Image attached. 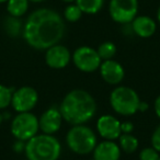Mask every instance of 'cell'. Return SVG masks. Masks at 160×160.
Listing matches in <instances>:
<instances>
[{
	"mask_svg": "<svg viewBox=\"0 0 160 160\" xmlns=\"http://www.w3.org/2000/svg\"><path fill=\"white\" fill-rule=\"evenodd\" d=\"M3 29L10 38H18L23 31V24L20 18L8 16L3 21Z\"/></svg>",
	"mask_w": 160,
	"mask_h": 160,
	"instance_id": "16",
	"label": "cell"
},
{
	"mask_svg": "<svg viewBox=\"0 0 160 160\" xmlns=\"http://www.w3.org/2000/svg\"><path fill=\"white\" fill-rule=\"evenodd\" d=\"M133 33L142 38H148L152 36L157 29L155 20L148 16L136 17L131 23Z\"/></svg>",
	"mask_w": 160,
	"mask_h": 160,
	"instance_id": "15",
	"label": "cell"
},
{
	"mask_svg": "<svg viewBox=\"0 0 160 160\" xmlns=\"http://www.w3.org/2000/svg\"><path fill=\"white\" fill-rule=\"evenodd\" d=\"M65 21L57 11L40 8L31 12L23 24L22 36L32 48L45 51L59 44L65 35Z\"/></svg>",
	"mask_w": 160,
	"mask_h": 160,
	"instance_id": "1",
	"label": "cell"
},
{
	"mask_svg": "<svg viewBox=\"0 0 160 160\" xmlns=\"http://www.w3.org/2000/svg\"><path fill=\"white\" fill-rule=\"evenodd\" d=\"M62 1H64V2H67V3H71V2H73V1H76V0H62Z\"/></svg>",
	"mask_w": 160,
	"mask_h": 160,
	"instance_id": "30",
	"label": "cell"
},
{
	"mask_svg": "<svg viewBox=\"0 0 160 160\" xmlns=\"http://www.w3.org/2000/svg\"><path fill=\"white\" fill-rule=\"evenodd\" d=\"M93 152V160H120L121 148L114 140H103L97 144Z\"/></svg>",
	"mask_w": 160,
	"mask_h": 160,
	"instance_id": "14",
	"label": "cell"
},
{
	"mask_svg": "<svg viewBox=\"0 0 160 160\" xmlns=\"http://www.w3.org/2000/svg\"><path fill=\"white\" fill-rule=\"evenodd\" d=\"M71 54L66 46L56 44L46 49L45 62L47 66L53 69H62L70 62Z\"/></svg>",
	"mask_w": 160,
	"mask_h": 160,
	"instance_id": "10",
	"label": "cell"
},
{
	"mask_svg": "<svg viewBox=\"0 0 160 160\" xmlns=\"http://www.w3.org/2000/svg\"><path fill=\"white\" fill-rule=\"evenodd\" d=\"M29 10V0H8L7 11L9 16L21 18Z\"/></svg>",
	"mask_w": 160,
	"mask_h": 160,
	"instance_id": "17",
	"label": "cell"
},
{
	"mask_svg": "<svg viewBox=\"0 0 160 160\" xmlns=\"http://www.w3.org/2000/svg\"><path fill=\"white\" fill-rule=\"evenodd\" d=\"M68 148L77 155L92 152L98 144V138L93 131L87 125H73L66 135Z\"/></svg>",
	"mask_w": 160,
	"mask_h": 160,
	"instance_id": "4",
	"label": "cell"
},
{
	"mask_svg": "<svg viewBox=\"0 0 160 160\" xmlns=\"http://www.w3.org/2000/svg\"><path fill=\"white\" fill-rule=\"evenodd\" d=\"M72 62L75 66L82 72H93L100 68L102 59L97 49L90 46H80L73 52Z\"/></svg>",
	"mask_w": 160,
	"mask_h": 160,
	"instance_id": "8",
	"label": "cell"
},
{
	"mask_svg": "<svg viewBox=\"0 0 160 160\" xmlns=\"http://www.w3.org/2000/svg\"><path fill=\"white\" fill-rule=\"evenodd\" d=\"M40 124L38 118L31 112L18 113L13 118L10 126L11 134L17 140L28 142L38 135Z\"/></svg>",
	"mask_w": 160,
	"mask_h": 160,
	"instance_id": "6",
	"label": "cell"
},
{
	"mask_svg": "<svg viewBox=\"0 0 160 160\" xmlns=\"http://www.w3.org/2000/svg\"><path fill=\"white\" fill-rule=\"evenodd\" d=\"M38 102V93L34 88L29 86H23L14 90L12 94L11 105L18 113L30 112L35 108Z\"/></svg>",
	"mask_w": 160,
	"mask_h": 160,
	"instance_id": "9",
	"label": "cell"
},
{
	"mask_svg": "<svg viewBox=\"0 0 160 160\" xmlns=\"http://www.w3.org/2000/svg\"><path fill=\"white\" fill-rule=\"evenodd\" d=\"M81 17H82V12L76 3L67 6L64 11V18L68 22H77L81 19Z\"/></svg>",
	"mask_w": 160,
	"mask_h": 160,
	"instance_id": "21",
	"label": "cell"
},
{
	"mask_svg": "<svg viewBox=\"0 0 160 160\" xmlns=\"http://www.w3.org/2000/svg\"><path fill=\"white\" fill-rule=\"evenodd\" d=\"M157 19H158V22L160 24V7L158 8V11H157Z\"/></svg>",
	"mask_w": 160,
	"mask_h": 160,
	"instance_id": "29",
	"label": "cell"
},
{
	"mask_svg": "<svg viewBox=\"0 0 160 160\" xmlns=\"http://www.w3.org/2000/svg\"><path fill=\"white\" fill-rule=\"evenodd\" d=\"M25 144H27V142L17 140L13 145V150L16 151V152H22V151H24V149H25Z\"/></svg>",
	"mask_w": 160,
	"mask_h": 160,
	"instance_id": "26",
	"label": "cell"
},
{
	"mask_svg": "<svg viewBox=\"0 0 160 160\" xmlns=\"http://www.w3.org/2000/svg\"><path fill=\"white\" fill-rule=\"evenodd\" d=\"M29 1H32V2H42V1H45V0H29Z\"/></svg>",
	"mask_w": 160,
	"mask_h": 160,
	"instance_id": "32",
	"label": "cell"
},
{
	"mask_svg": "<svg viewBox=\"0 0 160 160\" xmlns=\"http://www.w3.org/2000/svg\"><path fill=\"white\" fill-rule=\"evenodd\" d=\"M153 109H155V113L158 118H160V96H158L155 100V104H153Z\"/></svg>",
	"mask_w": 160,
	"mask_h": 160,
	"instance_id": "27",
	"label": "cell"
},
{
	"mask_svg": "<svg viewBox=\"0 0 160 160\" xmlns=\"http://www.w3.org/2000/svg\"><path fill=\"white\" fill-rule=\"evenodd\" d=\"M13 90L9 87L0 85V110L7 109L11 104Z\"/></svg>",
	"mask_w": 160,
	"mask_h": 160,
	"instance_id": "22",
	"label": "cell"
},
{
	"mask_svg": "<svg viewBox=\"0 0 160 160\" xmlns=\"http://www.w3.org/2000/svg\"><path fill=\"white\" fill-rule=\"evenodd\" d=\"M159 160H160V157H159Z\"/></svg>",
	"mask_w": 160,
	"mask_h": 160,
	"instance_id": "34",
	"label": "cell"
},
{
	"mask_svg": "<svg viewBox=\"0 0 160 160\" xmlns=\"http://www.w3.org/2000/svg\"><path fill=\"white\" fill-rule=\"evenodd\" d=\"M8 0H0V3H3V2H7Z\"/></svg>",
	"mask_w": 160,
	"mask_h": 160,
	"instance_id": "33",
	"label": "cell"
},
{
	"mask_svg": "<svg viewBox=\"0 0 160 160\" xmlns=\"http://www.w3.org/2000/svg\"><path fill=\"white\" fill-rule=\"evenodd\" d=\"M148 110V104H147L146 102H144V101H140L139 103V108H138V111L140 112H145Z\"/></svg>",
	"mask_w": 160,
	"mask_h": 160,
	"instance_id": "28",
	"label": "cell"
},
{
	"mask_svg": "<svg viewBox=\"0 0 160 160\" xmlns=\"http://www.w3.org/2000/svg\"><path fill=\"white\" fill-rule=\"evenodd\" d=\"M2 121H3V115H2V113L0 112V125H1V123H2Z\"/></svg>",
	"mask_w": 160,
	"mask_h": 160,
	"instance_id": "31",
	"label": "cell"
},
{
	"mask_svg": "<svg viewBox=\"0 0 160 160\" xmlns=\"http://www.w3.org/2000/svg\"><path fill=\"white\" fill-rule=\"evenodd\" d=\"M121 131H122V134H131L134 131L133 123L129 122V121L121 123Z\"/></svg>",
	"mask_w": 160,
	"mask_h": 160,
	"instance_id": "25",
	"label": "cell"
},
{
	"mask_svg": "<svg viewBox=\"0 0 160 160\" xmlns=\"http://www.w3.org/2000/svg\"><path fill=\"white\" fill-rule=\"evenodd\" d=\"M62 116L59 108L55 107L47 109L38 118L40 129L43 132V134H48V135H54L55 133H57L62 127Z\"/></svg>",
	"mask_w": 160,
	"mask_h": 160,
	"instance_id": "12",
	"label": "cell"
},
{
	"mask_svg": "<svg viewBox=\"0 0 160 160\" xmlns=\"http://www.w3.org/2000/svg\"><path fill=\"white\" fill-rule=\"evenodd\" d=\"M97 131L104 140H115L122 134L121 122L115 116L105 114L99 118L97 122Z\"/></svg>",
	"mask_w": 160,
	"mask_h": 160,
	"instance_id": "11",
	"label": "cell"
},
{
	"mask_svg": "<svg viewBox=\"0 0 160 160\" xmlns=\"http://www.w3.org/2000/svg\"><path fill=\"white\" fill-rule=\"evenodd\" d=\"M138 0H110L111 19L120 24H129L137 17Z\"/></svg>",
	"mask_w": 160,
	"mask_h": 160,
	"instance_id": "7",
	"label": "cell"
},
{
	"mask_svg": "<svg viewBox=\"0 0 160 160\" xmlns=\"http://www.w3.org/2000/svg\"><path fill=\"white\" fill-rule=\"evenodd\" d=\"M118 142H120V148L126 153H133L138 149L139 142L138 139L132 134H121L118 137Z\"/></svg>",
	"mask_w": 160,
	"mask_h": 160,
	"instance_id": "19",
	"label": "cell"
},
{
	"mask_svg": "<svg viewBox=\"0 0 160 160\" xmlns=\"http://www.w3.org/2000/svg\"><path fill=\"white\" fill-rule=\"evenodd\" d=\"M28 160H58L62 153V145L54 135L38 134L25 144Z\"/></svg>",
	"mask_w": 160,
	"mask_h": 160,
	"instance_id": "3",
	"label": "cell"
},
{
	"mask_svg": "<svg viewBox=\"0 0 160 160\" xmlns=\"http://www.w3.org/2000/svg\"><path fill=\"white\" fill-rule=\"evenodd\" d=\"M97 52L102 60L113 59V57L116 54V46L112 42H103L102 44L99 45Z\"/></svg>",
	"mask_w": 160,
	"mask_h": 160,
	"instance_id": "20",
	"label": "cell"
},
{
	"mask_svg": "<svg viewBox=\"0 0 160 160\" xmlns=\"http://www.w3.org/2000/svg\"><path fill=\"white\" fill-rule=\"evenodd\" d=\"M151 147L156 149L158 152H160V125L153 131L151 135Z\"/></svg>",
	"mask_w": 160,
	"mask_h": 160,
	"instance_id": "24",
	"label": "cell"
},
{
	"mask_svg": "<svg viewBox=\"0 0 160 160\" xmlns=\"http://www.w3.org/2000/svg\"><path fill=\"white\" fill-rule=\"evenodd\" d=\"M159 153L153 147H146L139 152V160H159Z\"/></svg>",
	"mask_w": 160,
	"mask_h": 160,
	"instance_id": "23",
	"label": "cell"
},
{
	"mask_svg": "<svg viewBox=\"0 0 160 160\" xmlns=\"http://www.w3.org/2000/svg\"><path fill=\"white\" fill-rule=\"evenodd\" d=\"M76 5L82 13L96 14L104 6V0H76Z\"/></svg>",
	"mask_w": 160,
	"mask_h": 160,
	"instance_id": "18",
	"label": "cell"
},
{
	"mask_svg": "<svg viewBox=\"0 0 160 160\" xmlns=\"http://www.w3.org/2000/svg\"><path fill=\"white\" fill-rule=\"evenodd\" d=\"M59 111L62 120L72 126L86 124L96 115L97 102L86 90L73 89L62 99Z\"/></svg>",
	"mask_w": 160,
	"mask_h": 160,
	"instance_id": "2",
	"label": "cell"
},
{
	"mask_svg": "<svg viewBox=\"0 0 160 160\" xmlns=\"http://www.w3.org/2000/svg\"><path fill=\"white\" fill-rule=\"evenodd\" d=\"M99 69L102 79L109 85H118L125 77V70L123 66L113 59L103 60Z\"/></svg>",
	"mask_w": 160,
	"mask_h": 160,
	"instance_id": "13",
	"label": "cell"
},
{
	"mask_svg": "<svg viewBox=\"0 0 160 160\" xmlns=\"http://www.w3.org/2000/svg\"><path fill=\"white\" fill-rule=\"evenodd\" d=\"M140 99L134 89L120 86L112 90L110 94V104L113 111L120 115L131 116L138 112Z\"/></svg>",
	"mask_w": 160,
	"mask_h": 160,
	"instance_id": "5",
	"label": "cell"
}]
</instances>
